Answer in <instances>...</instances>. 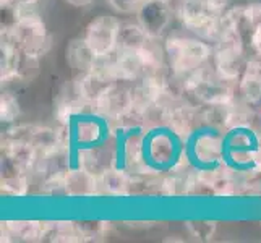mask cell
<instances>
[{
  "mask_svg": "<svg viewBox=\"0 0 261 243\" xmlns=\"http://www.w3.org/2000/svg\"><path fill=\"white\" fill-rule=\"evenodd\" d=\"M167 64L172 73L185 78L213 60V47L201 38L170 34L164 41Z\"/></svg>",
  "mask_w": 261,
  "mask_h": 243,
  "instance_id": "cell-1",
  "label": "cell"
},
{
  "mask_svg": "<svg viewBox=\"0 0 261 243\" xmlns=\"http://www.w3.org/2000/svg\"><path fill=\"white\" fill-rule=\"evenodd\" d=\"M7 41H10L18 50L31 52L36 56H44L49 49V36L42 18L36 13L23 12L20 21L10 33H2Z\"/></svg>",
  "mask_w": 261,
  "mask_h": 243,
  "instance_id": "cell-2",
  "label": "cell"
},
{
  "mask_svg": "<svg viewBox=\"0 0 261 243\" xmlns=\"http://www.w3.org/2000/svg\"><path fill=\"white\" fill-rule=\"evenodd\" d=\"M120 24L122 23L111 15H99L93 21H89L83 38L97 59L111 57L115 53Z\"/></svg>",
  "mask_w": 261,
  "mask_h": 243,
  "instance_id": "cell-3",
  "label": "cell"
},
{
  "mask_svg": "<svg viewBox=\"0 0 261 243\" xmlns=\"http://www.w3.org/2000/svg\"><path fill=\"white\" fill-rule=\"evenodd\" d=\"M135 107L133 83L117 79L96 101L94 112L106 120L119 122Z\"/></svg>",
  "mask_w": 261,
  "mask_h": 243,
  "instance_id": "cell-4",
  "label": "cell"
},
{
  "mask_svg": "<svg viewBox=\"0 0 261 243\" xmlns=\"http://www.w3.org/2000/svg\"><path fill=\"white\" fill-rule=\"evenodd\" d=\"M175 134L167 128H158V130H149L146 133V157L148 162L154 169H172L177 160L180 159V151L175 143Z\"/></svg>",
  "mask_w": 261,
  "mask_h": 243,
  "instance_id": "cell-5",
  "label": "cell"
},
{
  "mask_svg": "<svg viewBox=\"0 0 261 243\" xmlns=\"http://www.w3.org/2000/svg\"><path fill=\"white\" fill-rule=\"evenodd\" d=\"M227 154L226 140L218 131H200L190 143V159L203 167L219 166Z\"/></svg>",
  "mask_w": 261,
  "mask_h": 243,
  "instance_id": "cell-6",
  "label": "cell"
},
{
  "mask_svg": "<svg viewBox=\"0 0 261 243\" xmlns=\"http://www.w3.org/2000/svg\"><path fill=\"white\" fill-rule=\"evenodd\" d=\"M135 15L149 38L161 39L172 23V16L175 13L170 2L166 0H145Z\"/></svg>",
  "mask_w": 261,
  "mask_h": 243,
  "instance_id": "cell-7",
  "label": "cell"
},
{
  "mask_svg": "<svg viewBox=\"0 0 261 243\" xmlns=\"http://www.w3.org/2000/svg\"><path fill=\"white\" fill-rule=\"evenodd\" d=\"M172 8L185 30L201 39L204 38L214 18L208 12L206 0H175V5H172Z\"/></svg>",
  "mask_w": 261,
  "mask_h": 243,
  "instance_id": "cell-8",
  "label": "cell"
},
{
  "mask_svg": "<svg viewBox=\"0 0 261 243\" xmlns=\"http://www.w3.org/2000/svg\"><path fill=\"white\" fill-rule=\"evenodd\" d=\"M88 172L99 177L106 170H109L115 166V151H112L109 146L99 143L96 146H88L80 149V164Z\"/></svg>",
  "mask_w": 261,
  "mask_h": 243,
  "instance_id": "cell-9",
  "label": "cell"
},
{
  "mask_svg": "<svg viewBox=\"0 0 261 243\" xmlns=\"http://www.w3.org/2000/svg\"><path fill=\"white\" fill-rule=\"evenodd\" d=\"M65 190L67 196H93L99 192V180L96 175L88 172L86 169L78 166L76 169H68L65 175Z\"/></svg>",
  "mask_w": 261,
  "mask_h": 243,
  "instance_id": "cell-10",
  "label": "cell"
},
{
  "mask_svg": "<svg viewBox=\"0 0 261 243\" xmlns=\"http://www.w3.org/2000/svg\"><path fill=\"white\" fill-rule=\"evenodd\" d=\"M67 62L71 67V70L76 71L78 75H83L91 71L97 62V56L93 52V49L88 46L85 38L73 39L67 46Z\"/></svg>",
  "mask_w": 261,
  "mask_h": 243,
  "instance_id": "cell-11",
  "label": "cell"
},
{
  "mask_svg": "<svg viewBox=\"0 0 261 243\" xmlns=\"http://www.w3.org/2000/svg\"><path fill=\"white\" fill-rule=\"evenodd\" d=\"M70 134L76 145H80V148H88L99 145L102 141L104 131L101 123L91 117H80V119L75 117Z\"/></svg>",
  "mask_w": 261,
  "mask_h": 243,
  "instance_id": "cell-12",
  "label": "cell"
},
{
  "mask_svg": "<svg viewBox=\"0 0 261 243\" xmlns=\"http://www.w3.org/2000/svg\"><path fill=\"white\" fill-rule=\"evenodd\" d=\"M99 190L111 196H123L130 193L132 188V175L127 170H120L119 167H112L106 170L102 175L97 177Z\"/></svg>",
  "mask_w": 261,
  "mask_h": 243,
  "instance_id": "cell-13",
  "label": "cell"
},
{
  "mask_svg": "<svg viewBox=\"0 0 261 243\" xmlns=\"http://www.w3.org/2000/svg\"><path fill=\"white\" fill-rule=\"evenodd\" d=\"M148 39V33L143 30V26L138 21L122 23L119 30V38H117V49L137 52L145 46Z\"/></svg>",
  "mask_w": 261,
  "mask_h": 243,
  "instance_id": "cell-14",
  "label": "cell"
},
{
  "mask_svg": "<svg viewBox=\"0 0 261 243\" xmlns=\"http://www.w3.org/2000/svg\"><path fill=\"white\" fill-rule=\"evenodd\" d=\"M39 62H41V56L16 49V56L13 60V70H12V79H18V81L34 79L39 73Z\"/></svg>",
  "mask_w": 261,
  "mask_h": 243,
  "instance_id": "cell-15",
  "label": "cell"
},
{
  "mask_svg": "<svg viewBox=\"0 0 261 243\" xmlns=\"http://www.w3.org/2000/svg\"><path fill=\"white\" fill-rule=\"evenodd\" d=\"M0 12H2V33H10L16 26V23L20 21L24 10L13 4L12 0H2Z\"/></svg>",
  "mask_w": 261,
  "mask_h": 243,
  "instance_id": "cell-16",
  "label": "cell"
},
{
  "mask_svg": "<svg viewBox=\"0 0 261 243\" xmlns=\"http://www.w3.org/2000/svg\"><path fill=\"white\" fill-rule=\"evenodd\" d=\"M0 117H2V122L7 123L16 122L20 117V104L10 93L2 94V99H0Z\"/></svg>",
  "mask_w": 261,
  "mask_h": 243,
  "instance_id": "cell-17",
  "label": "cell"
},
{
  "mask_svg": "<svg viewBox=\"0 0 261 243\" xmlns=\"http://www.w3.org/2000/svg\"><path fill=\"white\" fill-rule=\"evenodd\" d=\"M76 227L80 230L82 240H89V238L101 237L106 230V224L99 221H85V222H78Z\"/></svg>",
  "mask_w": 261,
  "mask_h": 243,
  "instance_id": "cell-18",
  "label": "cell"
},
{
  "mask_svg": "<svg viewBox=\"0 0 261 243\" xmlns=\"http://www.w3.org/2000/svg\"><path fill=\"white\" fill-rule=\"evenodd\" d=\"M188 229L193 233L196 238H210L216 230L214 222H206V221H198V222H190Z\"/></svg>",
  "mask_w": 261,
  "mask_h": 243,
  "instance_id": "cell-19",
  "label": "cell"
},
{
  "mask_svg": "<svg viewBox=\"0 0 261 243\" xmlns=\"http://www.w3.org/2000/svg\"><path fill=\"white\" fill-rule=\"evenodd\" d=\"M248 46L250 49L253 50V53L261 59V23H258L253 30L250 31L248 34Z\"/></svg>",
  "mask_w": 261,
  "mask_h": 243,
  "instance_id": "cell-20",
  "label": "cell"
},
{
  "mask_svg": "<svg viewBox=\"0 0 261 243\" xmlns=\"http://www.w3.org/2000/svg\"><path fill=\"white\" fill-rule=\"evenodd\" d=\"M208 12L213 16H219L229 10V0H206Z\"/></svg>",
  "mask_w": 261,
  "mask_h": 243,
  "instance_id": "cell-21",
  "label": "cell"
},
{
  "mask_svg": "<svg viewBox=\"0 0 261 243\" xmlns=\"http://www.w3.org/2000/svg\"><path fill=\"white\" fill-rule=\"evenodd\" d=\"M13 4H16L18 7H21L23 10L24 8H30V7H33L36 2H38V0H12Z\"/></svg>",
  "mask_w": 261,
  "mask_h": 243,
  "instance_id": "cell-22",
  "label": "cell"
},
{
  "mask_svg": "<svg viewBox=\"0 0 261 243\" xmlns=\"http://www.w3.org/2000/svg\"><path fill=\"white\" fill-rule=\"evenodd\" d=\"M68 2L75 4V5H86V4L91 2V0H68Z\"/></svg>",
  "mask_w": 261,
  "mask_h": 243,
  "instance_id": "cell-23",
  "label": "cell"
},
{
  "mask_svg": "<svg viewBox=\"0 0 261 243\" xmlns=\"http://www.w3.org/2000/svg\"><path fill=\"white\" fill-rule=\"evenodd\" d=\"M166 2H170V0H166Z\"/></svg>",
  "mask_w": 261,
  "mask_h": 243,
  "instance_id": "cell-24",
  "label": "cell"
}]
</instances>
